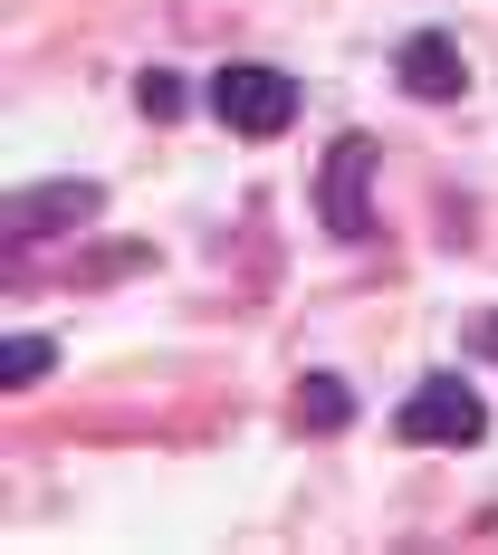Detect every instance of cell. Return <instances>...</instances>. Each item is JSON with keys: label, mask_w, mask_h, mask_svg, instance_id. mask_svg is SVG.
<instances>
[{"label": "cell", "mask_w": 498, "mask_h": 555, "mask_svg": "<svg viewBox=\"0 0 498 555\" xmlns=\"http://www.w3.org/2000/svg\"><path fill=\"white\" fill-rule=\"evenodd\" d=\"M393 431L412 450H470L489 431V412H480V392L460 384V374H432V384H412V402L393 412Z\"/></svg>", "instance_id": "cell-1"}, {"label": "cell", "mask_w": 498, "mask_h": 555, "mask_svg": "<svg viewBox=\"0 0 498 555\" xmlns=\"http://www.w3.org/2000/svg\"><path fill=\"white\" fill-rule=\"evenodd\" d=\"M212 115H221L230 134L259 144V134H288V125H297V87H288L278 67H250V57H240V67L212 77Z\"/></svg>", "instance_id": "cell-2"}, {"label": "cell", "mask_w": 498, "mask_h": 555, "mask_svg": "<svg viewBox=\"0 0 498 555\" xmlns=\"http://www.w3.org/2000/svg\"><path fill=\"white\" fill-rule=\"evenodd\" d=\"M365 192H374V134H345L327 154V172H317V221H327L335 240H365V230H374V202H365Z\"/></svg>", "instance_id": "cell-3"}, {"label": "cell", "mask_w": 498, "mask_h": 555, "mask_svg": "<svg viewBox=\"0 0 498 555\" xmlns=\"http://www.w3.org/2000/svg\"><path fill=\"white\" fill-rule=\"evenodd\" d=\"M393 77H403V96H460V87H470V57L450 49L442 29H422V39L393 49Z\"/></svg>", "instance_id": "cell-4"}, {"label": "cell", "mask_w": 498, "mask_h": 555, "mask_svg": "<svg viewBox=\"0 0 498 555\" xmlns=\"http://www.w3.org/2000/svg\"><path fill=\"white\" fill-rule=\"evenodd\" d=\"M97 221V182H39L10 202V240H39V230H87Z\"/></svg>", "instance_id": "cell-5"}, {"label": "cell", "mask_w": 498, "mask_h": 555, "mask_svg": "<svg viewBox=\"0 0 498 555\" xmlns=\"http://www.w3.org/2000/svg\"><path fill=\"white\" fill-rule=\"evenodd\" d=\"M345 412H355V392L335 384V374H307V384H297V422H307V431H345Z\"/></svg>", "instance_id": "cell-6"}, {"label": "cell", "mask_w": 498, "mask_h": 555, "mask_svg": "<svg viewBox=\"0 0 498 555\" xmlns=\"http://www.w3.org/2000/svg\"><path fill=\"white\" fill-rule=\"evenodd\" d=\"M49 364H58L49 335H10V345H0V384H39Z\"/></svg>", "instance_id": "cell-7"}, {"label": "cell", "mask_w": 498, "mask_h": 555, "mask_svg": "<svg viewBox=\"0 0 498 555\" xmlns=\"http://www.w3.org/2000/svg\"><path fill=\"white\" fill-rule=\"evenodd\" d=\"M470 345H480V354L498 364V317H470Z\"/></svg>", "instance_id": "cell-8"}]
</instances>
